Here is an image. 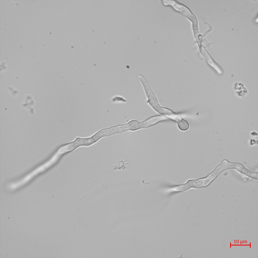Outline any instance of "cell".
<instances>
[{
	"mask_svg": "<svg viewBox=\"0 0 258 258\" xmlns=\"http://www.w3.org/2000/svg\"><path fill=\"white\" fill-rule=\"evenodd\" d=\"M137 78L141 83L147 98V102L156 111L162 114L164 108L161 107L159 104L147 80L143 75L140 74H138Z\"/></svg>",
	"mask_w": 258,
	"mask_h": 258,
	"instance_id": "1",
	"label": "cell"
},
{
	"mask_svg": "<svg viewBox=\"0 0 258 258\" xmlns=\"http://www.w3.org/2000/svg\"><path fill=\"white\" fill-rule=\"evenodd\" d=\"M176 121L179 128L181 130L185 131L188 128L189 125L188 123L186 121L181 117Z\"/></svg>",
	"mask_w": 258,
	"mask_h": 258,
	"instance_id": "2",
	"label": "cell"
}]
</instances>
